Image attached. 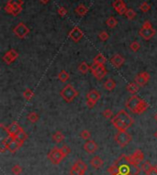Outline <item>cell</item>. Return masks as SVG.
Returning <instances> with one entry per match:
<instances>
[{
	"label": "cell",
	"mask_w": 157,
	"mask_h": 175,
	"mask_svg": "<svg viewBox=\"0 0 157 175\" xmlns=\"http://www.w3.org/2000/svg\"><path fill=\"white\" fill-rule=\"evenodd\" d=\"M115 162L118 165L119 175H140L142 169H140L139 165L130 163L125 154H122Z\"/></svg>",
	"instance_id": "obj_1"
},
{
	"label": "cell",
	"mask_w": 157,
	"mask_h": 175,
	"mask_svg": "<svg viewBox=\"0 0 157 175\" xmlns=\"http://www.w3.org/2000/svg\"><path fill=\"white\" fill-rule=\"evenodd\" d=\"M60 95L62 96V98L66 103H71L73 101V99L78 95V92L76 91V89L72 84H67L66 86H64L61 90Z\"/></svg>",
	"instance_id": "obj_2"
},
{
	"label": "cell",
	"mask_w": 157,
	"mask_h": 175,
	"mask_svg": "<svg viewBox=\"0 0 157 175\" xmlns=\"http://www.w3.org/2000/svg\"><path fill=\"white\" fill-rule=\"evenodd\" d=\"M131 135L127 131H119L115 135V141L120 148H124L125 146H127L131 141Z\"/></svg>",
	"instance_id": "obj_3"
},
{
	"label": "cell",
	"mask_w": 157,
	"mask_h": 175,
	"mask_svg": "<svg viewBox=\"0 0 157 175\" xmlns=\"http://www.w3.org/2000/svg\"><path fill=\"white\" fill-rule=\"evenodd\" d=\"M90 70H91L93 75L98 80H102L108 73V71L104 65H100V64L95 63V62H93V64L90 65Z\"/></svg>",
	"instance_id": "obj_4"
},
{
	"label": "cell",
	"mask_w": 157,
	"mask_h": 175,
	"mask_svg": "<svg viewBox=\"0 0 157 175\" xmlns=\"http://www.w3.org/2000/svg\"><path fill=\"white\" fill-rule=\"evenodd\" d=\"M47 157H48V159H49L50 162H52L53 164H55V165L59 164L60 162L63 160V158H64V156L63 155L61 149L57 148V147H54V148H53L49 152V154L47 155Z\"/></svg>",
	"instance_id": "obj_5"
},
{
	"label": "cell",
	"mask_w": 157,
	"mask_h": 175,
	"mask_svg": "<svg viewBox=\"0 0 157 175\" xmlns=\"http://www.w3.org/2000/svg\"><path fill=\"white\" fill-rule=\"evenodd\" d=\"M13 33L15 35L19 38V39H24L29 33V28L24 23L20 22L18 23L13 29Z\"/></svg>",
	"instance_id": "obj_6"
},
{
	"label": "cell",
	"mask_w": 157,
	"mask_h": 175,
	"mask_svg": "<svg viewBox=\"0 0 157 175\" xmlns=\"http://www.w3.org/2000/svg\"><path fill=\"white\" fill-rule=\"evenodd\" d=\"M143 99H141L138 95H131L128 99V101L126 102V108H128L129 110H130L132 113L135 112V110L139 107V105L141 104Z\"/></svg>",
	"instance_id": "obj_7"
},
{
	"label": "cell",
	"mask_w": 157,
	"mask_h": 175,
	"mask_svg": "<svg viewBox=\"0 0 157 175\" xmlns=\"http://www.w3.org/2000/svg\"><path fill=\"white\" fill-rule=\"evenodd\" d=\"M128 160L134 165H139L144 160V154L141 149H136L131 155L128 156Z\"/></svg>",
	"instance_id": "obj_8"
},
{
	"label": "cell",
	"mask_w": 157,
	"mask_h": 175,
	"mask_svg": "<svg viewBox=\"0 0 157 175\" xmlns=\"http://www.w3.org/2000/svg\"><path fill=\"white\" fill-rule=\"evenodd\" d=\"M121 121L123 122L126 126H127V128H130L131 127V125H133V123H134V120H133V118H130V116L128 114V112L126 111V110H120V111H119L118 112V114L116 115Z\"/></svg>",
	"instance_id": "obj_9"
},
{
	"label": "cell",
	"mask_w": 157,
	"mask_h": 175,
	"mask_svg": "<svg viewBox=\"0 0 157 175\" xmlns=\"http://www.w3.org/2000/svg\"><path fill=\"white\" fill-rule=\"evenodd\" d=\"M84 37V32L81 30V28L78 26H75L71 29L69 32V38L74 42H79Z\"/></svg>",
	"instance_id": "obj_10"
},
{
	"label": "cell",
	"mask_w": 157,
	"mask_h": 175,
	"mask_svg": "<svg viewBox=\"0 0 157 175\" xmlns=\"http://www.w3.org/2000/svg\"><path fill=\"white\" fill-rule=\"evenodd\" d=\"M150 79H151L150 73L147 72H141V73H139V74L136 75L134 81H135V82H136L139 86H144V85L149 82Z\"/></svg>",
	"instance_id": "obj_11"
},
{
	"label": "cell",
	"mask_w": 157,
	"mask_h": 175,
	"mask_svg": "<svg viewBox=\"0 0 157 175\" xmlns=\"http://www.w3.org/2000/svg\"><path fill=\"white\" fill-rule=\"evenodd\" d=\"M18 52L14 49H11L8 52H6L5 55L3 56V61L7 64H10L18 59Z\"/></svg>",
	"instance_id": "obj_12"
},
{
	"label": "cell",
	"mask_w": 157,
	"mask_h": 175,
	"mask_svg": "<svg viewBox=\"0 0 157 175\" xmlns=\"http://www.w3.org/2000/svg\"><path fill=\"white\" fill-rule=\"evenodd\" d=\"M112 7L114 8V9L119 14V15H125L128 8L126 4L124 3L123 0H115L112 3Z\"/></svg>",
	"instance_id": "obj_13"
},
{
	"label": "cell",
	"mask_w": 157,
	"mask_h": 175,
	"mask_svg": "<svg viewBox=\"0 0 157 175\" xmlns=\"http://www.w3.org/2000/svg\"><path fill=\"white\" fill-rule=\"evenodd\" d=\"M155 33H156V31L154 28H142L139 30V35L145 41L151 40L155 35Z\"/></svg>",
	"instance_id": "obj_14"
},
{
	"label": "cell",
	"mask_w": 157,
	"mask_h": 175,
	"mask_svg": "<svg viewBox=\"0 0 157 175\" xmlns=\"http://www.w3.org/2000/svg\"><path fill=\"white\" fill-rule=\"evenodd\" d=\"M21 128H22L18 125V123L14 121L12 122L9 126L7 127V128H6V132L8 133V136H10L11 138H14L15 137H16V135L18 134V132Z\"/></svg>",
	"instance_id": "obj_15"
},
{
	"label": "cell",
	"mask_w": 157,
	"mask_h": 175,
	"mask_svg": "<svg viewBox=\"0 0 157 175\" xmlns=\"http://www.w3.org/2000/svg\"><path fill=\"white\" fill-rule=\"evenodd\" d=\"M98 148H99L98 144L93 139L86 140V142L84 144V149L86 150L87 153H89V154L95 153L98 150Z\"/></svg>",
	"instance_id": "obj_16"
},
{
	"label": "cell",
	"mask_w": 157,
	"mask_h": 175,
	"mask_svg": "<svg viewBox=\"0 0 157 175\" xmlns=\"http://www.w3.org/2000/svg\"><path fill=\"white\" fill-rule=\"evenodd\" d=\"M23 144H24V143L18 141V139L12 138V139L9 141V143L8 144V150L10 151L11 153H15V152H17V151L20 148V147H22Z\"/></svg>",
	"instance_id": "obj_17"
},
{
	"label": "cell",
	"mask_w": 157,
	"mask_h": 175,
	"mask_svg": "<svg viewBox=\"0 0 157 175\" xmlns=\"http://www.w3.org/2000/svg\"><path fill=\"white\" fill-rule=\"evenodd\" d=\"M111 123L115 127V128L118 129V131H127V129H128L127 126L121 121L117 116H115L111 118Z\"/></svg>",
	"instance_id": "obj_18"
},
{
	"label": "cell",
	"mask_w": 157,
	"mask_h": 175,
	"mask_svg": "<svg viewBox=\"0 0 157 175\" xmlns=\"http://www.w3.org/2000/svg\"><path fill=\"white\" fill-rule=\"evenodd\" d=\"M125 62V59L120 55V54H115L114 56L111 57L110 62L111 64L116 68H119Z\"/></svg>",
	"instance_id": "obj_19"
},
{
	"label": "cell",
	"mask_w": 157,
	"mask_h": 175,
	"mask_svg": "<svg viewBox=\"0 0 157 175\" xmlns=\"http://www.w3.org/2000/svg\"><path fill=\"white\" fill-rule=\"evenodd\" d=\"M90 164H91V166L94 168V169H99L101 168L102 166H103V164H104V161L100 158L99 156H95L93 159H91V161H90Z\"/></svg>",
	"instance_id": "obj_20"
},
{
	"label": "cell",
	"mask_w": 157,
	"mask_h": 175,
	"mask_svg": "<svg viewBox=\"0 0 157 175\" xmlns=\"http://www.w3.org/2000/svg\"><path fill=\"white\" fill-rule=\"evenodd\" d=\"M100 97H101V94L97 90H91L88 94H86V99L95 101L96 103H98V101L99 100Z\"/></svg>",
	"instance_id": "obj_21"
},
{
	"label": "cell",
	"mask_w": 157,
	"mask_h": 175,
	"mask_svg": "<svg viewBox=\"0 0 157 175\" xmlns=\"http://www.w3.org/2000/svg\"><path fill=\"white\" fill-rule=\"evenodd\" d=\"M139 88H140V86H139L135 82H129L128 85L126 86L127 91H128L129 94H132V95L135 94L139 91Z\"/></svg>",
	"instance_id": "obj_22"
},
{
	"label": "cell",
	"mask_w": 157,
	"mask_h": 175,
	"mask_svg": "<svg viewBox=\"0 0 157 175\" xmlns=\"http://www.w3.org/2000/svg\"><path fill=\"white\" fill-rule=\"evenodd\" d=\"M149 107V105H148V103L145 101V100H142V102H141V104L139 105V107L137 108V109L135 110V112H134V114H137V115H140V114H143V112H145L146 110H147V108Z\"/></svg>",
	"instance_id": "obj_23"
},
{
	"label": "cell",
	"mask_w": 157,
	"mask_h": 175,
	"mask_svg": "<svg viewBox=\"0 0 157 175\" xmlns=\"http://www.w3.org/2000/svg\"><path fill=\"white\" fill-rule=\"evenodd\" d=\"M14 138L18 139V141H20V142H22V143H24V142L28 139V135L23 130V128H21V129L18 132V134L16 135V137H15Z\"/></svg>",
	"instance_id": "obj_24"
},
{
	"label": "cell",
	"mask_w": 157,
	"mask_h": 175,
	"mask_svg": "<svg viewBox=\"0 0 157 175\" xmlns=\"http://www.w3.org/2000/svg\"><path fill=\"white\" fill-rule=\"evenodd\" d=\"M88 12V8H86L85 5H83V4H81V5H79L76 8H75V13L77 14L78 16H80V17H84V16H86V14Z\"/></svg>",
	"instance_id": "obj_25"
},
{
	"label": "cell",
	"mask_w": 157,
	"mask_h": 175,
	"mask_svg": "<svg viewBox=\"0 0 157 175\" xmlns=\"http://www.w3.org/2000/svg\"><path fill=\"white\" fill-rule=\"evenodd\" d=\"M69 78H70V74L65 70H62L58 74V79L62 82H65L66 81H68Z\"/></svg>",
	"instance_id": "obj_26"
},
{
	"label": "cell",
	"mask_w": 157,
	"mask_h": 175,
	"mask_svg": "<svg viewBox=\"0 0 157 175\" xmlns=\"http://www.w3.org/2000/svg\"><path fill=\"white\" fill-rule=\"evenodd\" d=\"M115 87H116V82L113 79H108L107 81L105 82L104 83V88L107 90V91H112L114 90Z\"/></svg>",
	"instance_id": "obj_27"
},
{
	"label": "cell",
	"mask_w": 157,
	"mask_h": 175,
	"mask_svg": "<svg viewBox=\"0 0 157 175\" xmlns=\"http://www.w3.org/2000/svg\"><path fill=\"white\" fill-rule=\"evenodd\" d=\"M154 166H153L152 165V163L150 162H145L143 163V165H142V167H141V169H142V171H143V172L145 173V174L147 175L152 170H153V168H154Z\"/></svg>",
	"instance_id": "obj_28"
},
{
	"label": "cell",
	"mask_w": 157,
	"mask_h": 175,
	"mask_svg": "<svg viewBox=\"0 0 157 175\" xmlns=\"http://www.w3.org/2000/svg\"><path fill=\"white\" fill-rule=\"evenodd\" d=\"M106 62H107V59L102 53H99L94 58V62L100 64V65H104L106 63Z\"/></svg>",
	"instance_id": "obj_29"
},
{
	"label": "cell",
	"mask_w": 157,
	"mask_h": 175,
	"mask_svg": "<svg viewBox=\"0 0 157 175\" xmlns=\"http://www.w3.org/2000/svg\"><path fill=\"white\" fill-rule=\"evenodd\" d=\"M53 141L56 142V143H61V142H63V139H64V135L63 134L61 131H56L54 134L53 135Z\"/></svg>",
	"instance_id": "obj_30"
},
{
	"label": "cell",
	"mask_w": 157,
	"mask_h": 175,
	"mask_svg": "<svg viewBox=\"0 0 157 175\" xmlns=\"http://www.w3.org/2000/svg\"><path fill=\"white\" fill-rule=\"evenodd\" d=\"M108 172L110 175H119V168H118V165L117 163L114 162L111 166L109 167L108 169Z\"/></svg>",
	"instance_id": "obj_31"
},
{
	"label": "cell",
	"mask_w": 157,
	"mask_h": 175,
	"mask_svg": "<svg viewBox=\"0 0 157 175\" xmlns=\"http://www.w3.org/2000/svg\"><path fill=\"white\" fill-rule=\"evenodd\" d=\"M88 70H90V66L86 63V62H81V63L79 64V66H78V71H79L81 73H83V74H86V72H88Z\"/></svg>",
	"instance_id": "obj_32"
},
{
	"label": "cell",
	"mask_w": 157,
	"mask_h": 175,
	"mask_svg": "<svg viewBox=\"0 0 157 175\" xmlns=\"http://www.w3.org/2000/svg\"><path fill=\"white\" fill-rule=\"evenodd\" d=\"M106 24H107V26H108L109 28H115L117 25H118V20L115 18L114 17H109V18L107 19Z\"/></svg>",
	"instance_id": "obj_33"
},
{
	"label": "cell",
	"mask_w": 157,
	"mask_h": 175,
	"mask_svg": "<svg viewBox=\"0 0 157 175\" xmlns=\"http://www.w3.org/2000/svg\"><path fill=\"white\" fill-rule=\"evenodd\" d=\"M74 165H75V166H76L80 171H82L83 172H86V170H87V166H86V164L83 162V161H81V160H78L77 162L74 163Z\"/></svg>",
	"instance_id": "obj_34"
},
{
	"label": "cell",
	"mask_w": 157,
	"mask_h": 175,
	"mask_svg": "<svg viewBox=\"0 0 157 175\" xmlns=\"http://www.w3.org/2000/svg\"><path fill=\"white\" fill-rule=\"evenodd\" d=\"M23 96H24V98H25L27 101H30V100L32 99V97L34 96V93H33V91H32L31 89L27 88V89L23 92Z\"/></svg>",
	"instance_id": "obj_35"
},
{
	"label": "cell",
	"mask_w": 157,
	"mask_h": 175,
	"mask_svg": "<svg viewBox=\"0 0 157 175\" xmlns=\"http://www.w3.org/2000/svg\"><path fill=\"white\" fill-rule=\"evenodd\" d=\"M27 118H28V120L31 122V123H36V122L39 120V115L36 112L29 113Z\"/></svg>",
	"instance_id": "obj_36"
},
{
	"label": "cell",
	"mask_w": 157,
	"mask_h": 175,
	"mask_svg": "<svg viewBox=\"0 0 157 175\" xmlns=\"http://www.w3.org/2000/svg\"><path fill=\"white\" fill-rule=\"evenodd\" d=\"M69 173L70 175H84L85 174V172H83L82 171H80L74 164L72 166L71 170H70V172H69Z\"/></svg>",
	"instance_id": "obj_37"
},
{
	"label": "cell",
	"mask_w": 157,
	"mask_h": 175,
	"mask_svg": "<svg viewBox=\"0 0 157 175\" xmlns=\"http://www.w3.org/2000/svg\"><path fill=\"white\" fill-rule=\"evenodd\" d=\"M140 48H141V45H140V43H139L138 41H132V42L129 44V49H130L132 52H138V51L140 50Z\"/></svg>",
	"instance_id": "obj_38"
},
{
	"label": "cell",
	"mask_w": 157,
	"mask_h": 175,
	"mask_svg": "<svg viewBox=\"0 0 157 175\" xmlns=\"http://www.w3.org/2000/svg\"><path fill=\"white\" fill-rule=\"evenodd\" d=\"M11 172L14 175H20L21 172H22V167L20 165H18V164H16L12 167Z\"/></svg>",
	"instance_id": "obj_39"
},
{
	"label": "cell",
	"mask_w": 157,
	"mask_h": 175,
	"mask_svg": "<svg viewBox=\"0 0 157 175\" xmlns=\"http://www.w3.org/2000/svg\"><path fill=\"white\" fill-rule=\"evenodd\" d=\"M136 12L132 9V8H128V10H127V12L125 14V16L127 17V18H128L129 20H132V19H134L135 18V17H136Z\"/></svg>",
	"instance_id": "obj_40"
},
{
	"label": "cell",
	"mask_w": 157,
	"mask_h": 175,
	"mask_svg": "<svg viewBox=\"0 0 157 175\" xmlns=\"http://www.w3.org/2000/svg\"><path fill=\"white\" fill-rule=\"evenodd\" d=\"M60 149H61V151H62V153L64 157H66L67 155H69L71 153V148H69L67 145H63V147L60 148Z\"/></svg>",
	"instance_id": "obj_41"
},
{
	"label": "cell",
	"mask_w": 157,
	"mask_h": 175,
	"mask_svg": "<svg viewBox=\"0 0 157 175\" xmlns=\"http://www.w3.org/2000/svg\"><path fill=\"white\" fill-rule=\"evenodd\" d=\"M80 137H81L83 139L88 140V139H90V138H91V133H90V131H88V130H86V129H84V130L81 131Z\"/></svg>",
	"instance_id": "obj_42"
},
{
	"label": "cell",
	"mask_w": 157,
	"mask_h": 175,
	"mask_svg": "<svg viewBox=\"0 0 157 175\" xmlns=\"http://www.w3.org/2000/svg\"><path fill=\"white\" fill-rule=\"evenodd\" d=\"M140 9L144 12V13H146V12H148L150 9H151V6L147 3V2H143L142 3V5L140 6Z\"/></svg>",
	"instance_id": "obj_43"
},
{
	"label": "cell",
	"mask_w": 157,
	"mask_h": 175,
	"mask_svg": "<svg viewBox=\"0 0 157 175\" xmlns=\"http://www.w3.org/2000/svg\"><path fill=\"white\" fill-rule=\"evenodd\" d=\"M99 38L101 41H106L109 40V35L108 34L107 31H101L99 34Z\"/></svg>",
	"instance_id": "obj_44"
},
{
	"label": "cell",
	"mask_w": 157,
	"mask_h": 175,
	"mask_svg": "<svg viewBox=\"0 0 157 175\" xmlns=\"http://www.w3.org/2000/svg\"><path fill=\"white\" fill-rule=\"evenodd\" d=\"M13 6V11L11 15L13 16H18V14L22 11V7L21 6H17V5H12Z\"/></svg>",
	"instance_id": "obj_45"
},
{
	"label": "cell",
	"mask_w": 157,
	"mask_h": 175,
	"mask_svg": "<svg viewBox=\"0 0 157 175\" xmlns=\"http://www.w3.org/2000/svg\"><path fill=\"white\" fill-rule=\"evenodd\" d=\"M103 116L106 119H109V118H112V116H113V113L110 109H106L104 112H103Z\"/></svg>",
	"instance_id": "obj_46"
},
{
	"label": "cell",
	"mask_w": 157,
	"mask_h": 175,
	"mask_svg": "<svg viewBox=\"0 0 157 175\" xmlns=\"http://www.w3.org/2000/svg\"><path fill=\"white\" fill-rule=\"evenodd\" d=\"M57 13L59 14V16L60 17H62V18H63L66 14H67V9L65 8H63V7H61V8H59L57 10Z\"/></svg>",
	"instance_id": "obj_47"
},
{
	"label": "cell",
	"mask_w": 157,
	"mask_h": 175,
	"mask_svg": "<svg viewBox=\"0 0 157 175\" xmlns=\"http://www.w3.org/2000/svg\"><path fill=\"white\" fill-rule=\"evenodd\" d=\"M5 11L7 13L11 14L12 11H13V6L11 4H9V3H7V5L5 6Z\"/></svg>",
	"instance_id": "obj_48"
},
{
	"label": "cell",
	"mask_w": 157,
	"mask_h": 175,
	"mask_svg": "<svg viewBox=\"0 0 157 175\" xmlns=\"http://www.w3.org/2000/svg\"><path fill=\"white\" fill-rule=\"evenodd\" d=\"M8 3L11 4V5H17V6H21L22 7L24 2H23V0H9Z\"/></svg>",
	"instance_id": "obj_49"
},
{
	"label": "cell",
	"mask_w": 157,
	"mask_h": 175,
	"mask_svg": "<svg viewBox=\"0 0 157 175\" xmlns=\"http://www.w3.org/2000/svg\"><path fill=\"white\" fill-rule=\"evenodd\" d=\"M96 104H97V103H96L95 101H92V100H89V99L86 100V106L89 108H93L96 106Z\"/></svg>",
	"instance_id": "obj_50"
},
{
	"label": "cell",
	"mask_w": 157,
	"mask_h": 175,
	"mask_svg": "<svg viewBox=\"0 0 157 175\" xmlns=\"http://www.w3.org/2000/svg\"><path fill=\"white\" fill-rule=\"evenodd\" d=\"M142 28H153V26H152V23L149 20H146L143 24Z\"/></svg>",
	"instance_id": "obj_51"
},
{
	"label": "cell",
	"mask_w": 157,
	"mask_h": 175,
	"mask_svg": "<svg viewBox=\"0 0 157 175\" xmlns=\"http://www.w3.org/2000/svg\"><path fill=\"white\" fill-rule=\"evenodd\" d=\"M147 175H157V169L155 168V167H154L153 168V170L148 173Z\"/></svg>",
	"instance_id": "obj_52"
},
{
	"label": "cell",
	"mask_w": 157,
	"mask_h": 175,
	"mask_svg": "<svg viewBox=\"0 0 157 175\" xmlns=\"http://www.w3.org/2000/svg\"><path fill=\"white\" fill-rule=\"evenodd\" d=\"M40 1H41V2H42L43 4H47V3H48V2H49L50 0H40Z\"/></svg>",
	"instance_id": "obj_53"
},
{
	"label": "cell",
	"mask_w": 157,
	"mask_h": 175,
	"mask_svg": "<svg viewBox=\"0 0 157 175\" xmlns=\"http://www.w3.org/2000/svg\"><path fill=\"white\" fill-rule=\"evenodd\" d=\"M154 119H155V120H156V121H157V113H156V114H155V116H154Z\"/></svg>",
	"instance_id": "obj_54"
},
{
	"label": "cell",
	"mask_w": 157,
	"mask_h": 175,
	"mask_svg": "<svg viewBox=\"0 0 157 175\" xmlns=\"http://www.w3.org/2000/svg\"><path fill=\"white\" fill-rule=\"evenodd\" d=\"M154 137H155V138H157V131H156V132H155V133H154Z\"/></svg>",
	"instance_id": "obj_55"
},
{
	"label": "cell",
	"mask_w": 157,
	"mask_h": 175,
	"mask_svg": "<svg viewBox=\"0 0 157 175\" xmlns=\"http://www.w3.org/2000/svg\"><path fill=\"white\" fill-rule=\"evenodd\" d=\"M154 167H155V168H156V169H157V165H156V166H154Z\"/></svg>",
	"instance_id": "obj_56"
}]
</instances>
